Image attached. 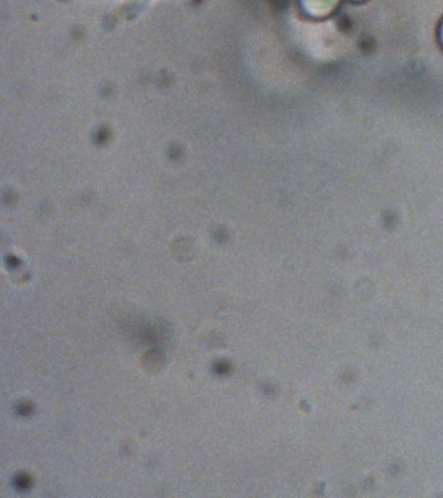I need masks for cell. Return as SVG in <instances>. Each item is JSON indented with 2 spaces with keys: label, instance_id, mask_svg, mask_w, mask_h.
Returning <instances> with one entry per match:
<instances>
[{
  "label": "cell",
  "instance_id": "1",
  "mask_svg": "<svg viewBox=\"0 0 443 498\" xmlns=\"http://www.w3.org/2000/svg\"><path fill=\"white\" fill-rule=\"evenodd\" d=\"M337 0H308V10L316 16H324L334 8Z\"/></svg>",
  "mask_w": 443,
  "mask_h": 498
},
{
  "label": "cell",
  "instance_id": "2",
  "mask_svg": "<svg viewBox=\"0 0 443 498\" xmlns=\"http://www.w3.org/2000/svg\"><path fill=\"white\" fill-rule=\"evenodd\" d=\"M441 37H442V42H443V26H442V34H441Z\"/></svg>",
  "mask_w": 443,
  "mask_h": 498
}]
</instances>
